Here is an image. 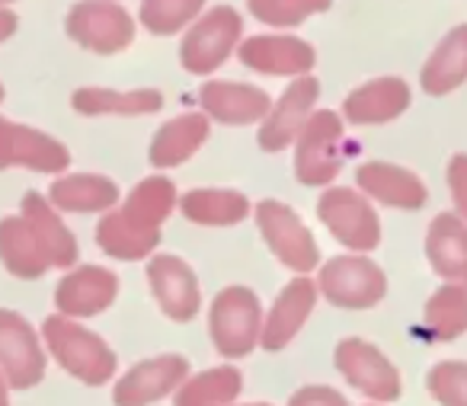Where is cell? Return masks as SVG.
<instances>
[{"label":"cell","mask_w":467,"mask_h":406,"mask_svg":"<svg viewBox=\"0 0 467 406\" xmlns=\"http://www.w3.org/2000/svg\"><path fill=\"white\" fill-rule=\"evenodd\" d=\"M7 378H4V371H0V406H10V400H7Z\"/></svg>","instance_id":"obj_41"},{"label":"cell","mask_w":467,"mask_h":406,"mask_svg":"<svg viewBox=\"0 0 467 406\" xmlns=\"http://www.w3.org/2000/svg\"><path fill=\"white\" fill-rule=\"evenodd\" d=\"M0 99H4V87H0Z\"/></svg>","instance_id":"obj_44"},{"label":"cell","mask_w":467,"mask_h":406,"mask_svg":"<svg viewBox=\"0 0 467 406\" xmlns=\"http://www.w3.org/2000/svg\"><path fill=\"white\" fill-rule=\"evenodd\" d=\"M426 329L435 339H454L467 329V288L448 282L426 304Z\"/></svg>","instance_id":"obj_32"},{"label":"cell","mask_w":467,"mask_h":406,"mask_svg":"<svg viewBox=\"0 0 467 406\" xmlns=\"http://www.w3.org/2000/svg\"><path fill=\"white\" fill-rule=\"evenodd\" d=\"M448 182H451V195L458 212L467 218V154H458L448 167Z\"/></svg>","instance_id":"obj_37"},{"label":"cell","mask_w":467,"mask_h":406,"mask_svg":"<svg viewBox=\"0 0 467 406\" xmlns=\"http://www.w3.org/2000/svg\"><path fill=\"white\" fill-rule=\"evenodd\" d=\"M244 33V20L234 7H212L189 26L180 46V61L189 74L208 78L214 74L234 52Z\"/></svg>","instance_id":"obj_4"},{"label":"cell","mask_w":467,"mask_h":406,"mask_svg":"<svg viewBox=\"0 0 467 406\" xmlns=\"http://www.w3.org/2000/svg\"><path fill=\"white\" fill-rule=\"evenodd\" d=\"M148 282L154 291L161 310L176 323H186L199 314L202 307V291L199 278L182 259L176 256H154L148 263Z\"/></svg>","instance_id":"obj_14"},{"label":"cell","mask_w":467,"mask_h":406,"mask_svg":"<svg viewBox=\"0 0 467 406\" xmlns=\"http://www.w3.org/2000/svg\"><path fill=\"white\" fill-rule=\"evenodd\" d=\"M237 58L244 68L256 74H273V78H305L311 74L314 46L298 36H254L237 48Z\"/></svg>","instance_id":"obj_12"},{"label":"cell","mask_w":467,"mask_h":406,"mask_svg":"<svg viewBox=\"0 0 467 406\" xmlns=\"http://www.w3.org/2000/svg\"><path fill=\"white\" fill-rule=\"evenodd\" d=\"M208 131H212V119L205 112H186V116L170 119V122H163L157 129L154 141H150L148 148L150 163L157 170L180 167V163H186L208 141Z\"/></svg>","instance_id":"obj_19"},{"label":"cell","mask_w":467,"mask_h":406,"mask_svg":"<svg viewBox=\"0 0 467 406\" xmlns=\"http://www.w3.org/2000/svg\"><path fill=\"white\" fill-rule=\"evenodd\" d=\"M20 214L36 227L42 246H46L48 259L55 269H71L78 263V237L65 227V221L58 218V208L52 205V199H46L42 193H26L20 202Z\"/></svg>","instance_id":"obj_22"},{"label":"cell","mask_w":467,"mask_h":406,"mask_svg":"<svg viewBox=\"0 0 467 406\" xmlns=\"http://www.w3.org/2000/svg\"><path fill=\"white\" fill-rule=\"evenodd\" d=\"M337 368L349 384L375 400L400 397V374L397 368L365 339H343L337 346Z\"/></svg>","instance_id":"obj_13"},{"label":"cell","mask_w":467,"mask_h":406,"mask_svg":"<svg viewBox=\"0 0 467 406\" xmlns=\"http://www.w3.org/2000/svg\"><path fill=\"white\" fill-rule=\"evenodd\" d=\"M356 180L358 189L365 195H371L375 202H381V205L420 208L426 202V186L420 182V176L403 167H394V163H381V161L362 163Z\"/></svg>","instance_id":"obj_21"},{"label":"cell","mask_w":467,"mask_h":406,"mask_svg":"<svg viewBox=\"0 0 467 406\" xmlns=\"http://www.w3.org/2000/svg\"><path fill=\"white\" fill-rule=\"evenodd\" d=\"M163 106L161 90H106L80 87L71 93V109L80 116H150Z\"/></svg>","instance_id":"obj_25"},{"label":"cell","mask_w":467,"mask_h":406,"mask_svg":"<svg viewBox=\"0 0 467 406\" xmlns=\"http://www.w3.org/2000/svg\"><path fill=\"white\" fill-rule=\"evenodd\" d=\"M42 336L48 342V352L55 355V361L67 374H74V378L90 387L112 380V374H116V352L93 329L80 327L74 317L67 314L46 317Z\"/></svg>","instance_id":"obj_1"},{"label":"cell","mask_w":467,"mask_h":406,"mask_svg":"<svg viewBox=\"0 0 467 406\" xmlns=\"http://www.w3.org/2000/svg\"><path fill=\"white\" fill-rule=\"evenodd\" d=\"M407 106H410V87L400 78H378L346 97L343 116L352 125H381L397 119Z\"/></svg>","instance_id":"obj_18"},{"label":"cell","mask_w":467,"mask_h":406,"mask_svg":"<svg viewBox=\"0 0 467 406\" xmlns=\"http://www.w3.org/2000/svg\"><path fill=\"white\" fill-rule=\"evenodd\" d=\"M199 103L208 119L224 125H254L273 109L266 90L254 84H234V80H208L199 90Z\"/></svg>","instance_id":"obj_16"},{"label":"cell","mask_w":467,"mask_h":406,"mask_svg":"<svg viewBox=\"0 0 467 406\" xmlns=\"http://www.w3.org/2000/svg\"><path fill=\"white\" fill-rule=\"evenodd\" d=\"M10 4H16V0H0V10H4V7H10Z\"/></svg>","instance_id":"obj_42"},{"label":"cell","mask_w":467,"mask_h":406,"mask_svg":"<svg viewBox=\"0 0 467 406\" xmlns=\"http://www.w3.org/2000/svg\"><path fill=\"white\" fill-rule=\"evenodd\" d=\"M384 272L371 263L368 256H337L320 265L317 291L330 304L346 310H365L375 307L384 297Z\"/></svg>","instance_id":"obj_8"},{"label":"cell","mask_w":467,"mask_h":406,"mask_svg":"<svg viewBox=\"0 0 467 406\" xmlns=\"http://www.w3.org/2000/svg\"><path fill=\"white\" fill-rule=\"evenodd\" d=\"M263 310L260 297L244 285H231V288L218 291L212 301V314H208V329H212V342L224 359H244L250 355L263 339Z\"/></svg>","instance_id":"obj_2"},{"label":"cell","mask_w":467,"mask_h":406,"mask_svg":"<svg viewBox=\"0 0 467 406\" xmlns=\"http://www.w3.org/2000/svg\"><path fill=\"white\" fill-rule=\"evenodd\" d=\"M186 378L189 361L182 355H157V359H148L125 371L112 390V400L116 406H148L163 400L167 393H176Z\"/></svg>","instance_id":"obj_11"},{"label":"cell","mask_w":467,"mask_h":406,"mask_svg":"<svg viewBox=\"0 0 467 406\" xmlns=\"http://www.w3.org/2000/svg\"><path fill=\"white\" fill-rule=\"evenodd\" d=\"M14 167H26L36 173H65L71 167V154L52 135H42L29 125H16Z\"/></svg>","instance_id":"obj_31"},{"label":"cell","mask_w":467,"mask_h":406,"mask_svg":"<svg viewBox=\"0 0 467 406\" xmlns=\"http://www.w3.org/2000/svg\"><path fill=\"white\" fill-rule=\"evenodd\" d=\"M65 29L80 48L93 55H116L135 42V20L112 0H80L67 10Z\"/></svg>","instance_id":"obj_5"},{"label":"cell","mask_w":467,"mask_h":406,"mask_svg":"<svg viewBox=\"0 0 467 406\" xmlns=\"http://www.w3.org/2000/svg\"><path fill=\"white\" fill-rule=\"evenodd\" d=\"M161 244V231H148V227H138L125 218L122 212H106V218L97 227V246L106 256L125 259V263H135L154 253V246Z\"/></svg>","instance_id":"obj_28"},{"label":"cell","mask_w":467,"mask_h":406,"mask_svg":"<svg viewBox=\"0 0 467 406\" xmlns=\"http://www.w3.org/2000/svg\"><path fill=\"white\" fill-rule=\"evenodd\" d=\"M314 304H317V282H311L307 276H298L282 288V295L275 297L273 310L263 320V339L260 346L266 352H279L288 342L298 336V329L307 323Z\"/></svg>","instance_id":"obj_17"},{"label":"cell","mask_w":467,"mask_h":406,"mask_svg":"<svg viewBox=\"0 0 467 406\" xmlns=\"http://www.w3.org/2000/svg\"><path fill=\"white\" fill-rule=\"evenodd\" d=\"M288 406H349L343 400V393L330 390V387H301Z\"/></svg>","instance_id":"obj_36"},{"label":"cell","mask_w":467,"mask_h":406,"mask_svg":"<svg viewBox=\"0 0 467 406\" xmlns=\"http://www.w3.org/2000/svg\"><path fill=\"white\" fill-rule=\"evenodd\" d=\"M247 406H269V403H247Z\"/></svg>","instance_id":"obj_43"},{"label":"cell","mask_w":467,"mask_h":406,"mask_svg":"<svg viewBox=\"0 0 467 406\" xmlns=\"http://www.w3.org/2000/svg\"><path fill=\"white\" fill-rule=\"evenodd\" d=\"M256 224H260L263 240L269 250L279 256L282 265H288L298 276H307L320 263V250L314 234L305 227V221L285 205V202L263 199L256 205Z\"/></svg>","instance_id":"obj_6"},{"label":"cell","mask_w":467,"mask_h":406,"mask_svg":"<svg viewBox=\"0 0 467 406\" xmlns=\"http://www.w3.org/2000/svg\"><path fill=\"white\" fill-rule=\"evenodd\" d=\"M14 141H16V122L0 116V170L14 167Z\"/></svg>","instance_id":"obj_38"},{"label":"cell","mask_w":467,"mask_h":406,"mask_svg":"<svg viewBox=\"0 0 467 406\" xmlns=\"http://www.w3.org/2000/svg\"><path fill=\"white\" fill-rule=\"evenodd\" d=\"M241 387L244 378L234 365L208 368L182 380V387L176 390V406H231Z\"/></svg>","instance_id":"obj_30"},{"label":"cell","mask_w":467,"mask_h":406,"mask_svg":"<svg viewBox=\"0 0 467 406\" xmlns=\"http://www.w3.org/2000/svg\"><path fill=\"white\" fill-rule=\"evenodd\" d=\"M131 224L161 231V224L176 212V186L167 176H148L129 193L125 205L119 208Z\"/></svg>","instance_id":"obj_29"},{"label":"cell","mask_w":467,"mask_h":406,"mask_svg":"<svg viewBox=\"0 0 467 406\" xmlns=\"http://www.w3.org/2000/svg\"><path fill=\"white\" fill-rule=\"evenodd\" d=\"M0 371L16 390H29L46 378V352L39 336L16 310H0Z\"/></svg>","instance_id":"obj_9"},{"label":"cell","mask_w":467,"mask_h":406,"mask_svg":"<svg viewBox=\"0 0 467 406\" xmlns=\"http://www.w3.org/2000/svg\"><path fill=\"white\" fill-rule=\"evenodd\" d=\"M48 199H52V205L58 208V212H78V214L112 212V208L119 205V186L109 176L74 173V176L55 180Z\"/></svg>","instance_id":"obj_23"},{"label":"cell","mask_w":467,"mask_h":406,"mask_svg":"<svg viewBox=\"0 0 467 406\" xmlns=\"http://www.w3.org/2000/svg\"><path fill=\"white\" fill-rule=\"evenodd\" d=\"M0 263L16 278H42L52 269L39 234L23 214H10L0 221Z\"/></svg>","instance_id":"obj_20"},{"label":"cell","mask_w":467,"mask_h":406,"mask_svg":"<svg viewBox=\"0 0 467 406\" xmlns=\"http://www.w3.org/2000/svg\"><path fill=\"white\" fill-rule=\"evenodd\" d=\"M301 10H307V16L311 14H324V10H330V4L333 0H295Z\"/></svg>","instance_id":"obj_40"},{"label":"cell","mask_w":467,"mask_h":406,"mask_svg":"<svg viewBox=\"0 0 467 406\" xmlns=\"http://www.w3.org/2000/svg\"><path fill=\"white\" fill-rule=\"evenodd\" d=\"M429 390L448 406H467V365H439L429 374Z\"/></svg>","instance_id":"obj_34"},{"label":"cell","mask_w":467,"mask_h":406,"mask_svg":"<svg viewBox=\"0 0 467 406\" xmlns=\"http://www.w3.org/2000/svg\"><path fill=\"white\" fill-rule=\"evenodd\" d=\"M205 0H141V26L154 36H176L202 16Z\"/></svg>","instance_id":"obj_33"},{"label":"cell","mask_w":467,"mask_h":406,"mask_svg":"<svg viewBox=\"0 0 467 406\" xmlns=\"http://www.w3.org/2000/svg\"><path fill=\"white\" fill-rule=\"evenodd\" d=\"M317 218L330 227V234L343 246L356 253H371L381 244V224L375 208L362 193L346 186H330L317 202Z\"/></svg>","instance_id":"obj_7"},{"label":"cell","mask_w":467,"mask_h":406,"mask_svg":"<svg viewBox=\"0 0 467 406\" xmlns=\"http://www.w3.org/2000/svg\"><path fill=\"white\" fill-rule=\"evenodd\" d=\"M346 161L343 122L337 112L317 109L295 141V176L305 186H330Z\"/></svg>","instance_id":"obj_3"},{"label":"cell","mask_w":467,"mask_h":406,"mask_svg":"<svg viewBox=\"0 0 467 406\" xmlns=\"http://www.w3.org/2000/svg\"><path fill=\"white\" fill-rule=\"evenodd\" d=\"M426 253L441 278L467 288V224L454 214H439L429 227Z\"/></svg>","instance_id":"obj_24"},{"label":"cell","mask_w":467,"mask_h":406,"mask_svg":"<svg viewBox=\"0 0 467 406\" xmlns=\"http://www.w3.org/2000/svg\"><path fill=\"white\" fill-rule=\"evenodd\" d=\"M317 93H320V84L311 74L295 78L292 84H288V90L279 97V103H273L269 116L263 119L260 148L269 151V154H279L288 144L298 141L301 129H305V122L314 112V103H317Z\"/></svg>","instance_id":"obj_10"},{"label":"cell","mask_w":467,"mask_h":406,"mask_svg":"<svg viewBox=\"0 0 467 406\" xmlns=\"http://www.w3.org/2000/svg\"><path fill=\"white\" fill-rule=\"evenodd\" d=\"M422 90L441 97L451 93L454 87H461L467 80V23L454 26L445 39L439 42V48L432 52V58L426 61L420 74Z\"/></svg>","instance_id":"obj_27"},{"label":"cell","mask_w":467,"mask_h":406,"mask_svg":"<svg viewBox=\"0 0 467 406\" xmlns=\"http://www.w3.org/2000/svg\"><path fill=\"white\" fill-rule=\"evenodd\" d=\"M250 14L266 26H298L307 20V10H301L295 0H247Z\"/></svg>","instance_id":"obj_35"},{"label":"cell","mask_w":467,"mask_h":406,"mask_svg":"<svg viewBox=\"0 0 467 406\" xmlns=\"http://www.w3.org/2000/svg\"><path fill=\"white\" fill-rule=\"evenodd\" d=\"M119 295V278L116 272L103 269V265H78L58 282L55 291V307L58 314L67 317H97L106 307H112Z\"/></svg>","instance_id":"obj_15"},{"label":"cell","mask_w":467,"mask_h":406,"mask_svg":"<svg viewBox=\"0 0 467 406\" xmlns=\"http://www.w3.org/2000/svg\"><path fill=\"white\" fill-rule=\"evenodd\" d=\"M180 212L186 214L192 224L205 227H227L241 224L244 218H250L254 205L244 193L237 189H192L180 199Z\"/></svg>","instance_id":"obj_26"},{"label":"cell","mask_w":467,"mask_h":406,"mask_svg":"<svg viewBox=\"0 0 467 406\" xmlns=\"http://www.w3.org/2000/svg\"><path fill=\"white\" fill-rule=\"evenodd\" d=\"M16 23H20V20H16L14 10H7V7L0 10V42H7L10 36L16 33Z\"/></svg>","instance_id":"obj_39"}]
</instances>
